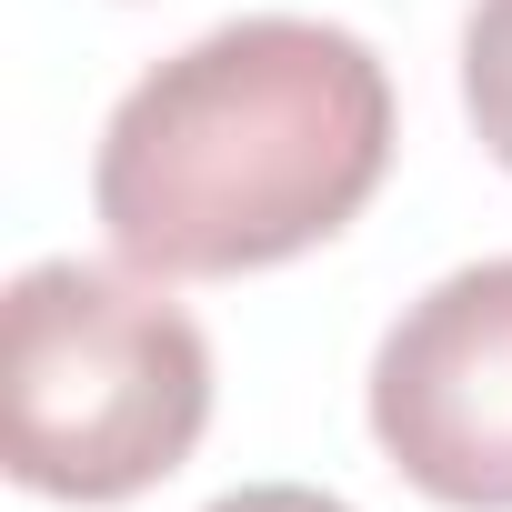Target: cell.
<instances>
[{
	"instance_id": "obj_5",
	"label": "cell",
	"mask_w": 512,
	"mask_h": 512,
	"mask_svg": "<svg viewBox=\"0 0 512 512\" xmlns=\"http://www.w3.org/2000/svg\"><path fill=\"white\" fill-rule=\"evenodd\" d=\"M211 512H352L342 492H312V482H241V492H221Z\"/></svg>"
},
{
	"instance_id": "obj_4",
	"label": "cell",
	"mask_w": 512,
	"mask_h": 512,
	"mask_svg": "<svg viewBox=\"0 0 512 512\" xmlns=\"http://www.w3.org/2000/svg\"><path fill=\"white\" fill-rule=\"evenodd\" d=\"M462 111L482 151L512 171V0H472V21H462Z\"/></svg>"
},
{
	"instance_id": "obj_1",
	"label": "cell",
	"mask_w": 512,
	"mask_h": 512,
	"mask_svg": "<svg viewBox=\"0 0 512 512\" xmlns=\"http://www.w3.org/2000/svg\"><path fill=\"white\" fill-rule=\"evenodd\" d=\"M392 171V71L362 31L251 11L151 61L91 161V211L151 282H241L332 241Z\"/></svg>"
},
{
	"instance_id": "obj_3",
	"label": "cell",
	"mask_w": 512,
	"mask_h": 512,
	"mask_svg": "<svg viewBox=\"0 0 512 512\" xmlns=\"http://www.w3.org/2000/svg\"><path fill=\"white\" fill-rule=\"evenodd\" d=\"M372 442L452 512H512V251L442 272L372 352Z\"/></svg>"
},
{
	"instance_id": "obj_2",
	"label": "cell",
	"mask_w": 512,
	"mask_h": 512,
	"mask_svg": "<svg viewBox=\"0 0 512 512\" xmlns=\"http://www.w3.org/2000/svg\"><path fill=\"white\" fill-rule=\"evenodd\" d=\"M211 422V342L111 262H31L0 302V452L21 492L131 502L191 462Z\"/></svg>"
}]
</instances>
